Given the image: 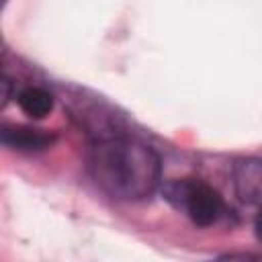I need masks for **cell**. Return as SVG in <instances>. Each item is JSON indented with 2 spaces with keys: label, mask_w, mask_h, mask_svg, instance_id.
<instances>
[{
  "label": "cell",
  "mask_w": 262,
  "mask_h": 262,
  "mask_svg": "<svg viewBox=\"0 0 262 262\" xmlns=\"http://www.w3.org/2000/svg\"><path fill=\"white\" fill-rule=\"evenodd\" d=\"M160 156L139 139L111 137L92 147L90 174L117 201H143L160 186Z\"/></svg>",
  "instance_id": "1"
},
{
  "label": "cell",
  "mask_w": 262,
  "mask_h": 262,
  "mask_svg": "<svg viewBox=\"0 0 262 262\" xmlns=\"http://www.w3.org/2000/svg\"><path fill=\"white\" fill-rule=\"evenodd\" d=\"M233 188L246 205L262 207V158H244L235 162Z\"/></svg>",
  "instance_id": "3"
},
{
  "label": "cell",
  "mask_w": 262,
  "mask_h": 262,
  "mask_svg": "<svg viewBox=\"0 0 262 262\" xmlns=\"http://www.w3.org/2000/svg\"><path fill=\"white\" fill-rule=\"evenodd\" d=\"M164 199L199 227H209L217 223L225 211L219 190L194 178H176L166 182Z\"/></svg>",
  "instance_id": "2"
},
{
  "label": "cell",
  "mask_w": 262,
  "mask_h": 262,
  "mask_svg": "<svg viewBox=\"0 0 262 262\" xmlns=\"http://www.w3.org/2000/svg\"><path fill=\"white\" fill-rule=\"evenodd\" d=\"M16 102L20 111L31 119H43L53 108V96L41 86H27L18 92Z\"/></svg>",
  "instance_id": "5"
},
{
  "label": "cell",
  "mask_w": 262,
  "mask_h": 262,
  "mask_svg": "<svg viewBox=\"0 0 262 262\" xmlns=\"http://www.w3.org/2000/svg\"><path fill=\"white\" fill-rule=\"evenodd\" d=\"M254 231H256V237L262 242V211L258 213V217H256V221H254Z\"/></svg>",
  "instance_id": "6"
},
{
  "label": "cell",
  "mask_w": 262,
  "mask_h": 262,
  "mask_svg": "<svg viewBox=\"0 0 262 262\" xmlns=\"http://www.w3.org/2000/svg\"><path fill=\"white\" fill-rule=\"evenodd\" d=\"M2 141L8 147L20 149V151H37L45 149L53 137L39 131V129H29V127H4L2 131Z\"/></svg>",
  "instance_id": "4"
}]
</instances>
